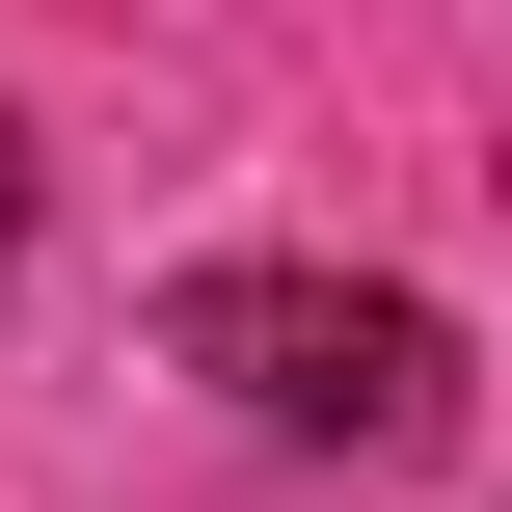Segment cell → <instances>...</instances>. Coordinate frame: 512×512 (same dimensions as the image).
<instances>
[{"label":"cell","mask_w":512,"mask_h":512,"mask_svg":"<svg viewBox=\"0 0 512 512\" xmlns=\"http://www.w3.org/2000/svg\"><path fill=\"white\" fill-rule=\"evenodd\" d=\"M162 351H189L243 432H297V459H432V432H459V324H432L405 270H189Z\"/></svg>","instance_id":"6da1fadb"},{"label":"cell","mask_w":512,"mask_h":512,"mask_svg":"<svg viewBox=\"0 0 512 512\" xmlns=\"http://www.w3.org/2000/svg\"><path fill=\"white\" fill-rule=\"evenodd\" d=\"M0 243H27V108H0Z\"/></svg>","instance_id":"7a4b0ae2"}]
</instances>
